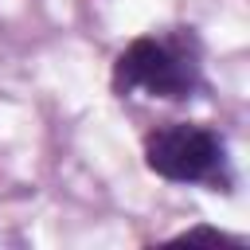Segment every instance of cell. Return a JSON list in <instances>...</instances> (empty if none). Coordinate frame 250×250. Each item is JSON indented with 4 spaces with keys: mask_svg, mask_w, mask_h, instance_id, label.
Wrapping results in <instances>:
<instances>
[{
    "mask_svg": "<svg viewBox=\"0 0 250 250\" xmlns=\"http://www.w3.org/2000/svg\"><path fill=\"white\" fill-rule=\"evenodd\" d=\"M145 164L164 180L199 184L223 168V145L203 125H164L145 137Z\"/></svg>",
    "mask_w": 250,
    "mask_h": 250,
    "instance_id": "1",
    "label": "cell"
},
{
    "mask_svg": "<svg viewBox=\"0 0 250 250\" xmlns=\"http://www.w3.org/2000/svg\"><path fill=\"white\" fill-rule=\"evenodd\" d=\"M195 86V66L160 39H133L113 62V90H148L156 98H184Z\"/></svg>",
    "mask_w": 250,
    "mask_h": 250,
    "instance_id": "2",
    "label": "cell"
},
{
    "mask_svg": "<svg viewBox=\"0 0 250 250\" xmlns=\"http://www.w3.org/2000/svg\"><path fill=\"white\" fill-rule=\"evenodd\" d=\"M184 242H230L227 234H219V230H188L184 234Z\"/></svg>",
    "mask_w": 250,
    "mask_h": 250,
    "instance_id": "3",
    "label": "cell"
}]
</instances>
